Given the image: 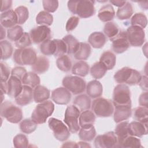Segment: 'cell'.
<instances>
[{
	"label": "cell",
	"instance_id": "47",
	"mask_svg": "<svg viewBox=\"0 0 148 148\" xmlns=\"http://www.w3.org/2000/svg\"><path fill=\"white\" fill-rule=\"evenodd\" d=\"M14 12L17 17V24H23L29 17V11L27 7L20 6L16 8Z\"/></svg>",
	"mask_w": 148,
	"mask_h": 148
},
{
	"label": "cell",
	"instance_id": "45",
	"mask_svg": "<svg viewBox=\"0 0 148 148\" xmlns=\"http://www.w3.org/2000/svg\"><path fill=\"white\" fill-rule=\"evenodd\" d=\"M24 34L23 29L20 25H15L7 31V37L12 41H17Z\"/></svg>",
	"mask_w": 148,
	"mask_h": 148
},
{
	"label": "cell",
	"instance_id": "16",
	"mask_svg": "<svg viewBox=\"0 0 148 148\" xmlns=\"http://www.w3.org/2000/svg\"><path fill=\"white\" fill-rule=\"evenodd\" d=\"M52 100L58 105H67L71 101V92L65 87H58L51 92Z\"/></svg>",
	"mask_w": 148,
	"mask_h": 148
},
{
	"label": "cell",
	"instance_id": "20",
	"mask_svg": "<svg viewBox=\"0 0 148 148\" xmlns=\"http://www.w3.org/2000/svg\"><path fill=\"white\" fill-rule=\"evenodd\" d=\"M129 135L136 137H142L147 134V124L133 121L128 124Z\"/></svg>",
	"mask_w": 148,
	"mask_h": 148
},
{
	"label": "cell",
	"instance_id": "31",
	"mask_svg": "<svg viewBox=\"0 0 148 148\" xmlns=\"http://www.w3.org/2000/svg\"><path fill=\"white\" fill-rule=\"evenodd\" d=\"M90 66L88 64L84 61H79L74 64L72 67V74L80 76H86L89 72Z\"/></svg>",
	"mask_w": 148,
	"mask_h": 148
},
{
	"label": "cell",
	"instance_id": "48",
	"mask_svg": "<svg viewBox=\"0 0 148 148\" xmlns=\"http://www.w3.org/2000/svg\"><path fill=\"white\" fill-rule=\"evenodd\" d=\"M13 143L14 147L16 148H25L28 146L29 141L25 135L18 134L14 137Z\"/></svg>",
	"mask_w": 148,
	"mask_h": 148
},
{
	"label": "cell",
	"instance_id": "11",
	"mask_svg": "<svg viewBox=\"0 0 148 148\" xmlns=\"http://www.w3.org/2000/svg\"><path fill=\"white\" fill-rule=\"evenodd\" d=\"M127 40L132 46H141L145 40V32L143 28L134 25L130 26L126 31Z\"/></svg>",
	"mask_w": 148,
	"mask_h": 148
},
{
	"label": "cell",
	"instance_id": "42",
	"mask_svg": "<svg viewBox=\"0 0 148 148\" xmlns=\"http://www.w3.org/2000/svg\"><path fill=\"white\" fill-rule=\"evenodd\" d=\"M37 128V124L35 123L31 119H25L20 123V129L21 131L24 134H29Z\"/></svg>",
	"mask_w": 148,
	"mask_h": 148
},
{
	"label": "cell",
	"instance_id": "6",
	"mask_svg": "<svg viewBox=\"0 0 148 148\" xmlns=\"http://www.w3.org/2000/svg\"><path fill=\"white\" fill-rule=\"evenodd\" d=\"M37 58L35 50L31 47L16 49L13 54L15 63L21 65H33Z\"/></svg>",
	"mask_w": 148,
	"mask_h": 148
},
{
	"label": "cell",
	"instance_id": "39",
	"mask_svg": "<svg viewBox=\"0 0 148 148\" xmlns=\"http://www.w3.org/2000/svg\"><path fill=\"white\" fill-rule=\"evenodd\" d=\"M36 22L40 25L50 26L53 22V17L51 14L46 11H40L36 17Z\"/></svg>",
	"mask_w": 148,
	"mask_h": 148
},
{
	"label": "cell",
	"instance_id": "15",
	"mask_svg": "<svg viewBox=\"0 0 148 148\" xmlns=\"http://www.w3.org/2000/svg\"><path fill=\"white\" fill-rule=\"evenodd\" d=\"M113 119L115 123L127 120L132 115L131 104L128 105H114Z\"/></svg>",
	"mask_w": 148,
	"mask_h": 148
},
{
	"label": "cell",
	"instance_id": "58",
	"mask_svg": "<svg viewBox=\"0 0 148 148\" xmlns=\"http://www.w3.org/2000/svg\"><path fill=\"white\" fill-rule=\"evenodd\" d=\"M112 4L116 6H117L119 8L123 6L125 3V1H119V0H111L109 1Z\"/></svg>",
	"mask_w": 148,
	"mask_h": 148
},
{
	"label": "cell",
	"instance_id": "41",
	"mask_svg": "<svg viewBox=\"0 0 148 148\" xmlns=\"http://www.w3.org/2000/svg\"><path fill=\"white\" fill-rule=\"evenodd\" d=\"M56 65L60 71L66 72L71 69L72 61L68 56L64 54L58 57L56 60Z\"/></svg>",
	"mask_w": 148,
	"mask_h": 148
},
{
	"label": "cell",
	"instance_id": "25",
	"mask_svg": "<svg viewBox=\"0 0 148 148\" xmlns=\"http://www.w3.org/2000/svg\"><path fill=\"white\" fill-rule=\"evenodd\" d=\"M115 16V11L110 4H107L100 8L98 12V17L102 22L111 21Z\"/></svg>",
	"mask_w": 148,
	"mask_h": 148
},
{
	"label": "cell",
	"instance_id": "26",
	"mask_svg": "<svg viewBox=\"0 0 148 148\" xmlns=\"http://www.w3.org/2000/svg\"><path fill=\"white\" fill-rule=\"evenodd\" d=\"M50 95V90L46 87L38 85L33 90V98L36 103H40L47 101Z\"/></svg>",
	"mask_w": 148,
	"mask_h": 148
},
{
	"label": "cell",
	"instance_id": "27",
	"mask_svg": "<svg viewBox=\"0 0 148 148\" xmlns=\"http://www.w3.org/2000/svg\"><path fill=\"white\" fill-rule=\"evenodd\" d=\"M128 124L129 123L127 121H123L119 123L116 125L114 130V134L117 139V147H118L119 145L125 138L130 135L128 132Z\"/></svg>",
	"mask_w": 148,
	"mask_h": 148
},
{
	"label": "cell",
	"instance_id": "9",
	"mask_svg": "<svg viewBox=\"0 0 148 148\" xmlns=\"http://www.w3.org/2000/svg\"><path fill=\"white\" fill-rule=\"evenodd\" d=\"M62 85L74 95L84 92L86 87V82L78 76H66L62 81Z\"/></svg>",
	"mask_w": 148,
	"mask_h": 148
},
{
	"label": "cell",
	"instance_id": "1",
	"mask_svg": "<svg viewBox=\"0 0 148 148\" xmlns=\"http://www.w3.org/2000/svg\"><path fill=\"white\" fill-rule=\"evenodd\" d=\"M94 2V1L90 0L69 1L68 8L73 14H76L81 18H86L94 15L95 13Z\"/></svg>",
	"mask_w": 148,
	"mask_h": 148
},
{
	"label": "cell",
	"instance_id": "52",
	"mask_svg": "<svg viewBox=\"0 0 148 148\" xmlns=\"http://www.w3.org/2000/svg\"><path fill=\"white\" fill-rule=\"evenodd\" d=\"M79 23V18L77 16H72L67 21L66 23L65 29L68 32H70L75 29Z\"/></svg>",
	"mask_w": 148,
	"mask_h": 148
},
{
	"label": "cell",
	"instance_id": "37",
	"mask_svg": "<svg viewBox=\"0 0 148 148\" xmlns=\"http://www.w3.org/2000/svg\"><path fill=\"white\" fill-rule=\"evenodd\" d=\"M40 52L45 56L54 55L56 50V45L54 39L47 40L40 45Z\"/></svg>",
	"mask_w": 148,
	"mask_h": 148
},
{
	"label": "cell",
	"instance_id": "33",
	"mask_svg": "<svg viewBox=\"0 0 148 148\" xmlns=\"http://www.w3.org/2000/svg\"><path fill=\"white\" fill-rule=\"evenodd\" d=\"M133 12L132 4L130 2H126L123 6L119 8L116 12V16L121 20H127L132 16Z\"/></svg>",
	"mask_w": 148,
	"mask_h": 148
},
{
	"label": "cell",
	"instance_id": "2",
	"mask_svg": "<svg viewBox=\"0 0 148 148\" xmlns=\"http://www.w3.org/2000/svg\"><path fill=\"white\" fill-rule=\"evenodd\" d=\"M140 73L136 69L123 67L114 75V80L120 84H127L131 86L138 84L141 79Z\"/></svg>",
	"mask_w": 148,
	"mask_h": 148
},
{
	"label": "cell",
	"instance_id": "7",
	"mask_svg": "<svg viewBox=\"0 0 148 148\" xmlns=\"http://www.w3.org/2000/svg\"><path fill=\"white\" fill-rule=\"evenodd\" d=\"M80 110L75 105H70L65 110L64 121L71 133H76L80 130L79 117Z\"/></svg>",
	"mask_w": 148,
	"mask_h": 148
},
{
	"label": "cell",
	"instance_id": "4",
	"mask_svg": "<svg viewBox=\"0 0 148 148\" xmlns=\"http://www.w3.org/2000/svg\"><path fill=\"white\" fill-rule=\"evenodd\" d=\"M1 116L8 121L17 124L23 119L22 110L9 101H5L1 105Z\"/></svg>",
	"mask_w": 148,
	"mask_h": 148
},
{
	"label": "cell",
	"instance_id": "59",
	"mask_svg": "<svg viewBox=\"0 0 148 148\" xmlns=\"http://www.w3.org/2000/svg\"><path fill=\"white\" fill-rule=\"evenodd\" d=\"M62 147H77V143L73 142H67L64 143L62 146Z\"/></svg>",
	"mask_w": 148,
	"mask_h": 148
},
{
	"label": "cell",
	"instance_id": "56",
	"mask_svg": "<svg viewBox=\"0 0 148 148\" xmlns=\"http://www.w3.org/2000/svg\"><path fill=\"white\" fill-rule=\"evenodd\" d=\"M1 4H2V6H1V12L2 13V12H4L10 10L9 9L12 6V1H11V0L3 1V0L1 1Z\"/></svg>",
	"mask_w": 148,
	"mask_h": 148
},
{
	"label": "cell",
	"instance_id": "5",
	"mask_svg": "<svg viewBox=\"0 0 148 148\" xmlns=\"http://www.w3.org/2000/svg\"><path fill=\"white\" fill-rule=\"evenodd\" d=\"M91 109L95 115L101 117H110L114 112V106L111 101L101 97L92 101Z\"/></svg>",
	"mask_w": 148,
	"mask_h": 148
},
{
	"label": "cell",
	"instance_id": "34",
	"mask_svg": "<svg viewBox=\"0 0 148 148\" xmlns=\"http://www.w3.org/2000/svg\"><path fill=\"white\" fill-rule=\"evenodd\" d=\"M133 119L139 122L147 124L148 108L146 106H139L133 110Z\"/></svg>",
	"mask_w": 148,
	"mask_h": 148
},
{
	"label": "cell",
	"instance_id": "57",
	"mask_svg": "<svg viewBox=\"0 0 148 148\" xmlns=\"http://www.w3.org/2000/svg\"><path fill=\"white\" fill-rule=\"evenodd\" d=\"M147 77L146 76H142L140 82H139V84L140 87L145 91H147L148 87H147Z\"/></svg>",
	"mask_w": 148,
	"mask_h": 148
},
{
	"label": "cell",
	"instance_id": "55",
	"mask_svg": "<svg viewBox=\"0 0 148 148\" xmlns=\"http://www.w3.org/2000/svg\"><path fill=\"white\" fill-rule=\"evenodd\" d=\"M139 103L142 106L147 107L148 99H147V91L142 92L139 98Z\"/></svg>",
	"mask_w": 148,
	"mask_h": 148
},
{
	"label": "cell",
	"instance_id": "28",
	"mask_svg": "<svg viewBox=\"0 0 148 148\" xmlns=\"http://www.w3.org/2000/svg\"><path fill=\"white\" fill-rule=\"evenodd\" d=\"M90 97L84 94H80L75 97L73 100V105H75L80 111L88 110L91 107Z\"/></svg>",
	"mask_w": 148,
	"mask_h": 148
},
{
	"label": "cell",
	"instance_id": "8",
	"mask_svg": "<svg viewBox=\"0 0 148 148\" xmlns=\"http://www.w3.org/2000/svg\"><path fill=\"white\" fill-rule=\"evenodd\" d=\"M48 125L53 131L54 136L58 140L64 142L70 136V131L68 127L61 120L51 117L48 120Z\"/></svg>",
	"mask_w": 148,
	"mask_h": 148
},
{
	"label": "cell",
	"instance_id": "21",
	"mask_svg": "<svg viewBox=\"0 0 148 148\" xmlns=\"http://www.w3.org/2000/svg\"><path fill=\"white\" fill-rule=\"evenodd\" d=\"M86 92L92 98H97L101 97L103 92L102 85L97 80L89 82L86 86Z\"/></svg>",
	"mask_w": 148,
	"mask_h": 148
},
{
	"label": "cell",
	"instance_id": "22",
	"mask_svg": "<svg viewBox=\"0 0 148 148\" xmlns=\"http://www.w3.org/2000/svg\"><path fill=\"white\" fill-rule=\"evenodd\" d=\"M95 121V115L89 109L83 111L79 117V123L82 128H88L92 126Z\"/></svg>",
	"mask_w": 148,
	"mask_h": 148
},
{
	"label": "cell",
	"instance_id": "30",
	"mask_svg": "<svg viewBox=\"0 0 148 148\" xmlns=\"http://www.w3.org/2000/svg\"><path fill=\"white\" fill-rule=\"evenodd\" d=\"M99 61L106 66L108 70H111L116 65V57L112 51H106L101 56Z\"/></svg>",
	"mask_w": 148,
	"mask_h": 148
},
{
	"label": "cell",
	"instance_id": "14",
	"mask_svg": "<svg viewBox=\"0 0 148 148\" xmlns=\"http://www.w3.org/2000/svg\"><path fill=\"white\" fill-rule=\"evenodd\" d=\"M29 35L33 43L38 44L51 38V29L48 26L40 25L32 29L29 32Z\"/></svg>",
	"mask_w": 148,
	"mask_h": 148
},
{
	"label": "cell",
	"instance_id": "12",
	"mask_svg": "<svg viewBox=\"0 0 148 148\" xmlns=\"http://www.w3.org/2000/svg\"><path fill=\"white\" fill-rule=\"evenodd\" d=\"M117 136L113 131H109L103 135H98L94 140V145L97 148L117 147Z\"/></svg>",
	"mask_w": 148,
	"mask_h": 148
},
{
	"label": "cell",
	"instance_id": "53",
	"mask_svg": "<svg viewBox=\"0 0 148 148\" xmlns=\"http://www.w3.org/2000/svg\"><path fill=\"white\" fill-rule=\"evenodd\" d=\"M1 82H7L9 79L10 71L8 66L1 62Z\"/></svg>",
	"mask_w": 148,
	"mask_h": 148
},
{
	"label": "cell",
	"instance_id": "49",
	"mask_svg": "<svg viewBox=\"0 0 148 148\" xmlns=\"http://www.w3.org/2000/svg\"><path fill=\"white\" fill-rule=\"evenodd\" d=\"M32 43V40L28 32H24L21 38L15 42L16 46L18 49H24L27 48L28 46H30Z\"/></svg>",
	"mask_w": 148,
	"mask_h": 148
},
{
	"label": "cell",
	"instance_id": "3",
	"mask_svg": "<svg viewBox=\"0 0 148 148\" xmlns=\"http://www.w3.org/2000/svg\"><path fill=\"white\" fill-rule=\"evenodd\" d=\"M54 110V104L51 101L40 102L35 107L31 114V119L37 124L46 123Z\"/></svg>",
	"mask_w": 148,
	"mask_h": 148
},
{
	"label": "cell",
	"instance_id": "43",
	"mask_svg": "<svg viewBox=\"0 0 148 148\" xmlns=\"http://www.w3.org/2000/svg\"><path fill=\"white\" fill-rule=\"evenodd\" d=\"M131 24V25L138 26L144 29L146 27L147 24V17L143 13H136L132 17Z\"/></svg>",
	"mask_w": 148,
	"mask_h": 148
},
{
	"label": "cell",
	"instance_id": "24",
	"mask_svg": "<svg viewBox=\"0 0 148 148\" xmlns=\"http://www.w3.org/2000/svg\"><path fill=\"white\" fill-rule=\"evenodd\" d=\"M49 59L44 56H39L37 57L36 61L31 66V69L36 73H43L49 69Z\"/></svg>",
	"mask_w": 148,
	"mask_h": 148
},
{
	"label": "cell",
	"instance_id": "60",
	"mask_svg": "<svg viewBox=\"0 0 148 148\" xmlns=\"http://www.w3.org/2000/svg\"><path fill=\"white\" fill-rule=\"evenodd\" d=\"M77 147H91V146L84 141H80L77 143Z\"/></svg>",
	"mask_w": 148,
	"mask_h": 148
},
{
	"label": "cell",
	"instance_id": "17",
	"mask_svg": "<svg viewBox=\"0 0 148 148\" xmlns=\"http://www.w3.org/2000/svg\"><path fill=\"white\" fill-rule=\"evenodd\" d=\"M23 83L18 78L11 75L7 81V94L12 98H16L23 89Z\"/></svg>",
	"mask_w": 148,
	"mask_h": 148
},
{
	"label": "cell",
	"instance_id": "18",
	"mask_svg": "<svg viewBox=\"0 0 148 148\" xmlns=\"http://www.w3.org/2000/svg\"><path fill=\"white\" fill-rule=\"evenodd\" d=\"M33 99L32 88L24 85L21 92L15 98V102L18 105L25 106L30 103Z\"/></svg>",
	"mask_w": 148,
	"mask_h": 148
},
{
	"label": "cell",
	"instance_id": "50",
	"mask_svg": "<svg viewBox=\"0 0 148 148\" xmlns=\"http://www.w3.org/2000/svg\"><path fill=\"white\" fill-rule=\"evenodd\" d=\"M42 4L45 11L49 13L56 12L58 7V1L55 0H43Z\"/></svg>",
	"mask_w": 148,
	"mask_h": 148
},
{
	"label": "cell",
	"instance_id": "54",
	"mask_svg": "<svg viewBox=\"0 0 148 148\" xmlns=\"http://www.w3.org/2000/svg\"><path fill=\"white\" fill-rule=\"evenodd\" d=\"M26 73L27 70L23 66H16L13 68L11 71V75L18 78L21 80Z\"/></svg>",
	"mask_w": 148,
	"mask_h": 148
},
{
	"label": "cell",
	"instance_id": "51",
	"mask_svg": "<svg viewBox=\"0 0 148 148\" xmlns=\"http://www.w3.org/2000/svg\"><path fill=\"white\" fill-rule=\"evenodd\" d=\"M56 45V50L54 54V57H60L67 53V48L62 39H54Z\"/></svg>",
	"mask_w": 148,
	"mask_h": 148
},
{
	"label": "cell",
	"instance_id": "46",
	"mask_svg": "<svg viewBox=\"0 0 148 148\" xmlns=\"http://www.w3.org/2000/svg\"><path fill=\"white\" fill-rule=\"evenodd\" d=\"M118 25L113 22L109 21L106 23L103 28V32L105 36L109 39L114 37L119 32Z\"/></svg>",
	"mask_w": 148,
	"mask_h": 148
},
{
	"label": "cell",
	"instance_id": "23",
	"mask_svg": "<svg viewBox=\"0 0 148 148\" xmlns=\"http://www.w3.org/2000/svg\"><path fill=\"white\" fill-rule=\"evenodd\" d=\"M88 41L92 47L100 49L102 48L106 43V37L102 32H94L90 35Z\"/></svg>",
	"mask_w": 148,
	"mask_h": 148
},
{
	"label": "cell",
	"instance_id": "32",
	"mask_svg": "<svg viewBox=\"0 0 148 148\" xmlns=\"http://www.w3.org/2000/svg\"><path fill=\"white\" fill-rule=\"evenodd\" d=\"M62 39L66 46V53L68 54H74L79 47L80 42L72 35H65Z\"/></svg>",
	"mask_w": 148,
	"mask_h": 148
},
{
	"label": "cell",
	"instance_id": "29",
	"mask_svg": "<svg viewBox=\"0 0 148 148\" xmlns=\"http://www.w3.org/2000/svg\"><path fill=\"white\" fill-rule=\"evenodd\" d=\"M91 52V48L89 44L80 42L77 50L73 54L74 58L77 60H86L90 57Z\"/></svg>",
	"mask_w": 148,
	"mask_h": 148
},
{
	"label": "cell",
	"instance_id": "61",
	"mask_svg": "<svg viewBox=\"0 0 148 148\" xmlns=\"http://www.w3.org/2000/svg\"><path fill=\"white\" fill-rule=\"evenodd\" d=\"M6 32H5V29L3 28V27L1 25V40H2V39L5 37Z\"/></svg>",
	"mask_w": 148,
	"mask_h": 148
},
{
	"label": "cell",
	"instance_id": "36",
	"mask_svg": "<svg viewBox=\"0 0 148 148\" xmlns=\"http://www.w3.org/2000/svg\"><path fill=\"white\" fill-rule=\"evenodd\" d=\"M106 66L100 61L94 63L90 68L91 75L96 79L103 77L107 72Z\"/></svg>",
	"mask_w": 148,
	"mask_h": 148
},
{
	"label": "cell",
	"instance_id": "19",
	"mask_svg": "<svg viewBox=\"0 0 148 148\" xmlns=\"http://www.w3.org/2000/svg\"><path fill=\"white\" fill-rule=\"evenodd\" d=\"M1 25L3 28H12L17 24V17L15 12L10 9L2 12L0 16Z\"/></svg>",
	"mask_w": 148,
	"mask_h": 148
},
{
	"label": "cell",
	"instance_id": "38",
	"mask_svg": "<svg viewBox=\"0 0 148 148\" xmlns=\"http://www.w3.org/2000/svg\"><path fill=\"white\" fill-rule=\"evenodd\" d=\"M141 142L136 136L128 135L125 138L119 145L118 147L130 148V147H142Z\"/></svg>",
	"mask_w": 148,
	"mask_h": 148
},
{
	"label": "cell",
	"instance_id": "40",
	"mask_svg": "<svg viewBox=\"0 0 148 148\" xmlns=\"http://www.w3.org/2000/svg\"><path fill=\"white\" fill-rule=\"evenodd\" d=\"M96 131L94 125L88 128H82L79 130V136L83 141L90 142L95 138Z\"/></svg>",
	"mask_w": 148,
	"mask_h": 148
},
{
	"label": "cell",
	"instance_id": "10",
	"mask_svg": "<svg viewBox=\"0 0 148 148\" xmlns=\"http://www.w3.org/2000/svg\"><path fill=\"white\" fill-rule=\"evenodd\" d=\"M113 105L131 104L130 90L126 84H119L114 87L113 93Z\"/></svg>",
	"mask_w": 148,
	"mask_h": 148
},
{
	"label": "cell",
	"instance_id": "44",
	"mask_svg": "<svg viewBox=\"0 0 148 148\" xmlns=\"http://www.w3.org/2000/svg\"><path fill=\"white\" fill-rule=\"evenodd\" d=\"M1 48V60H6L9 58L13 53V46L12 44L6 40H2L0 42Z\"/></svg>",
	"mask_w": 148,
	"mask_h": 148
},
{
	"label": "cell",
	"instance_id": "13",
	"mask_svg": "<svg viewBox=\"0 0 148 148\" xmlns=\"http://www.w3.org/2000/svg\"><path fill=\"white\" fill-rule=\"evenodd\" d=\"M112 42V49L116 54H121L125 52L130 47L127 40L126 31L121 30L114 37L110 39Z\"/></svg>",
	"mask_w": 148,
	"mask_h": 148
},
{
	"label": "cell",
	"instance_id": "35",
	"mask_svg": "<svg viewBox=\"0 0 148 148\" xmlns=\"http://www.w3.org/2000/svg\"><path fill=\"white\" fill-rule=\"evenodd\" d=\"M21 82L24 85L28 86L32 88H35L36 86L40 84V80L37 73L34 72H27L23 77Z\"/></svg>",
	"mask_w": 148,
	"mask_h": 148
}]
</instances>
